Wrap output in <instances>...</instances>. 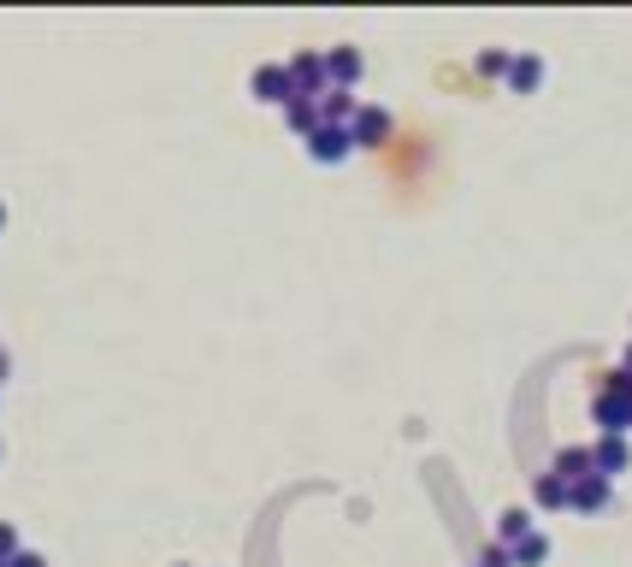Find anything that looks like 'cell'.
I'll list each match as a JSON object with an SVG mask.
<instances>
[{
	"label": "cell",
	"mask_w": 632,
	"mask_h": 567,
	"mask_svg": "<svg viewBox=\"0 0 632 567\" xmlns=\"http://www.w3.org/2000/svg\"><path fill=\"white\" fill-rule=\"evenodd\" d=\"M0 567H6V562H0Z\"/></svg>",
	"instance_id": "obj_17"
},
{
	"label": "cell",
	"mask_w": 632,
	"mask_h": 567,
	"mask_svg": "<svg viewBox=\"0 0 632 567\" xmlns=\"http://www.w3.org/2000/svg\"><path fill=\"white\" fill-rule=\"evenodd\" d=\"M284 119H290V130H302V136H314L319 130V107L308 101V95H296L290 107H284Z\"/></svg>",
	"instance_id": "obj_7"
},
{
	"label": "cell",
	"mask_w": 632,
	"mask_h": 567,
	"mask_svg": "<svg viewBox=\"0 0 632 567\" xmlns=\"http://www.w3.org/2000/svg\"><path fill=\"white\" fill-rule=\"evenodd\" d=\"M254 95L272 101V107H290V101H296V83H290L284 65H260V71H254Z\"/></svg>",
	"instance_id": "obj_1"
},
{
	"label": "cell",
	"mask_w": 632,
	"mask_h": 567,
	"mask_svg": "<svg viewBox=\"0 0 632 567\" xmlns=\"http://www.w3.org/2000/svg\"><path fill=\"white\" fill-rule=\"evenodd\" d=\"M6 567H48V562H42L36 550H18V556H12V562H6Z\"/></svg>",
	"instance_id": "obj_13"
},
{
	"label": "cell",
	"mask_w": 632,
	"mask_h": 567,
	"mask_svg": "<svg viewBox=\"0 0 632 567\" xmlns=\"http://www.w3.org/2000/svg\"><path fill=\"white\" fill-rule=\"evenodd\" d=\"M384 130H390V119H384L379 107H361V113H355V125H349V136H355V142H379Z\"/></svg>",
	"instance_id": "obj_6"
},
{
	"label": "cell",
	"mask_w": 632,
	"mask_h": 567,
	"mask_svg": "<svg viewBox=\"0 0 632 567\" xmlns=\"http://www.w3.org/2000/svg\"><path fill=\"white\" fill-rule=\"evenodd\" d=\"M573 503L597 508V503H603V479H591V485H579V491H573Z\"/></svg>",
	"instance_id": "obj_10"
},
{
	"label": "cell",
	"mask_w": 632,
	"mask_h": 567,
	"mask_svg": "<svg viewBox=\"0 0 632 567\" xmlns=\"http://www.w3.org/2000/svg\"><path fill=\"white\" fill-rule=\"evenodd\" d=\"M479 567H508V550H485V562Z\"/></svg>",
	"instance_id": "obj_14"
},
{
	"label": "cell",
	"mask_w": 632,
	"mask_h": 567,
	"mask_svg": "<svg viewBox=\"0 0 632 567\" xmlns=\"http://www.w3.org/2000/svg\"><path fill=\"white\" fill-rule=\"evenodd\" d=\"M325 77L349 89V83L361 77V54H355V48H337V54H325Z\"/></svg>",
	"instance_id": "obj_5"
},
{
	"label": "cell",
	"mask_w": 632,
	"mask_h": 567,
	"mask_svg": "<svg viewBox=\"0 0 632 567\" xmlns=\"http://www.w3.org/2000/svg\"><path fill=\"white\" fill-rule=\"evenodd\" d=\"M556 467H562V479H579V473L591 467V455H585V449H568V455H562Z\"/></svg>",
	"instance_id": "obj_8"
},
{
	"label": "cell",
	"mask_w": 632,
	"mask_h": 567,
	"mask_svg": "<svg viewBox=\"0 0 632 567\" xmlns=\"http://www.w3.org/2000/svg\"><path fill=\"white\" fill-rule=\"evenodd\" d=\"M355 113H361V107H355V95H349V89H325V101H319V125L349 130V125H355Z\"/></svg>",
	"instance_id": "obj_4"
},
{
	"label": "cell",
	"mask_w": 632,
	"mask_h": 567,
	"mask_svg": "<svg viewBox=\"0 0 632 567\" xmlns=\"http://www.w3.org/2000/svg\"><path fill=\"white\" fill-rule=\"evenodd\" d=\"M0 231H6V207H0Z\"/></svg>",
	"instance_id": "obj_16"
},
{
	"label": "cell",
	"mask_w": 632,
	"mask_h": 567,
	"mask_svg": "<svg viewBox=\"0 0 632 567\" xmlns=\"http://www.w3.org/2000/svg\"><path fill=\"white\" fill-rule=\"evenodd\" d=\"M520 532H526V514H520V508H514V514H503V538H520Z\"/></svg>",
	"instance_id": "obj_12"
},
{
	"label": "cell",
	"mask_w": 632,
	"mask_h": 567,
	"mask_svg": "<svg viewBox=\"0 0 632 567\" xmlns=\"http://www.w3.org/2000/svg\"><path fill=\"white\" fill-rule=\"evenodd\" d=\"M12 556H18V532L0 520V562H12Z\"/></svg>",
	"instance_id": "obj_11"
},
{
	"label": "cell",
	"mask_w": 632,
	"mask_h": 567,
	"mask_svg": "<svg viewBox=\"0 0 632 567\" xmlns=\"http://www.w3.org/2000/svg\"><path fill=\"white\" fill-rule=\"evenodd\" d=\"M284 71H290L296 95H308V101H314V95H325V60H319V54H296Z\"/></svg>",
	"instance_id": "obj_3"
},
{
	"label": "cell",
	"mask_w": 632,
	"mask_h": 567,
	"mask_svg": "<svg viewBox=\"0 0 632 567\" xmlns=\"http://www.w3.org/2000/svg\"><path fill=\"white\" fill-rule=\"evenodd\" d=\"M6 373H12V361H6V355H0V384H6Z\"/></svg>",
	"instance_id": "obj_15"
},
{
	"label": "cell",
	"mask_w": 632,
	"mask_h": 567,
	"mask_svg": "<svg viewBox=\"0 0 632 567\" xmlns=\"http://www.w3.org/2000/svg\"><path fill=\"white\" fill-rule=\"evenodd\" d=\"M544 550H550L544 538H520V562H526V567H532V562H544Z\"/></svg>",
	"instance_id": "obj_9"
},
{
	"label": "cell",
	"mask_w": 632,
	"mask_h": 567,
	"mask_svg": "<svg viewBox=\"0 0 632 567\" xmlns=\"http://www.w3.org/2000/svg\"><path fill=\"white\" fill-rule=\"evenodd\" d=\"M349 148H355V136H349V130H337V125H319L314 136H308V154H314L319 166H337Z\"/></svg>",
	"instance_id": "obj_2"
}]
</instances>
